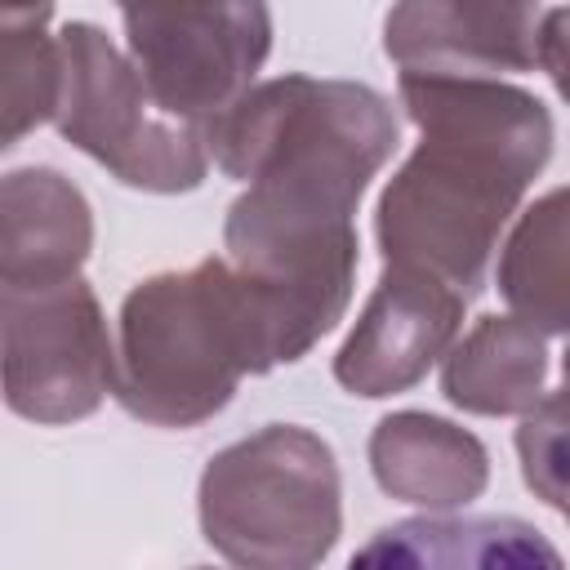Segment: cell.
<instances>
[{"mask_svg": "<svg viewBox=\"0 0 570 570\" xmlns=\"http://www.w3.org/2000/svg\"><path fill=\"white\" fill-rule=\"evenodd\" d=\"M396 98L419 147L374 209L383 263L419 267L472 303L525 187L552 156V116L508 80L396 76Z\"/></svg>", "mask_w": 570, "mask_h": 570, "instance_id": "cell-1", "label": "cell"}, {"mask_svg": "<svg viewBox=\"0 0 570 570\" xmlns=\"http://www.w3.org/2000/svg\"><path fill=\"white\" fill-rule=\"evenodd\" d=\"M561 392L570 396V343H566V356H561Z\"/></svg>", "mask_w": 570, "mask_h": 570, "instance_id": "cell-19", "label": "cell"}, {"mask_svg": "<svg viewBox=\"0 0 570 570\" xmlns=\"http://www.w3.org/2000/svg\"><path fill=\"white\" fill-rule=\"evenodd\" d=\"M356 209L294 187H245L223 223V263L254 325L258 374L303 361L347 312Z\"/></svg>", "mask_w": 570, "mask_h": 570, "instance_id": "cell-3", "label": "cell"}, {"mask_svg": "<svg viewBox=\"0 0 570 570\" xmlns=\"http://www.w3.org/2000/svg\"><path fill=\"white\" fill-rule=\"evenodd\" d=\"M463 307L468 298L445 281L383 263L352 334L334 352V383L365 401L410 392L454 347Z\"/></svg>", "mask_w": 570, "mask_h": 570, "instance_id": "cell-9", "label": "cell"}, {"mask_svg": "<svg viewBox=\"0 0 570 570\" xmlns=\"http://www.w3.org/2000/svg\"><path fill=\"white\" fill-rule=\"evenodd\" d=\"M566 521H570V517H566Z\"/></svg>", "mask_w": 570, "mask_h": 570, "instance_id": "cell-21", "label": "cell"}, {"mask_svg": "<svg viewBox=\"0 0 570 570\" xmlns=\"http://www.w3.org/2000/svg\"><path fill=\"white\" fill-rule=\"evenodd\" d=\"M494 281L512 316L570 338V183L517 214L499 245Z\"/></svg>", "mask_w": 570, "mask_h": 570, "instance_id": "cell-15", "label": "cell"}, {"mask_svg": "<svg viewBox=\"0 0 570 570\" xmlns=\"http://www.w3.org/2000/svg\"><path fill=\"white\" fill-rule=\"evenodd\" d=\"M4 405L31 423L89 419L116 379V338L98 294L80 281L0 289Z\"/></svg>", "mask_w": 570, "mask_h": 570, "instance_id": "cell-8", "label": "cell"}, {"mask_svg": "<svg viewBox=\"0 0 570 570\" xmlns=\"http://www.w3.org/2000/svg\"><path fill=\"white\" fill-rule=\"evenodd\" d=\"M539 4H392L383 18V53L401 76L503 80L539 67Z\"/></svg>", "mask_w": 570, "mask_h": 570, "instance_id": "cell-10", "label": "cell"}, {"mask_svg": "<svg viewBox=\"0 0 570 570\" xmlns=\"http://www.w3.org/2000/svg\"><path fill=\"white\" fill-rule=\"evenodd\" d=\"M89 249L94 209L67 174L22 165L0 178V289H53L80 281Z\"/></svg>", "mask_w": 570, "mask_h": 570, "instance_id": "cell-11", "label": "cell"}, {"mask_svg": "<svg viewBox=\"0 0 570 570\" xmlns=\"http://www.w3.org/2000/svg\"><path fill=\"white\" fill-rule=\"evenodd\" d=\"M120 27L160 111L196 129L236 107L272 53L267 4H129Z\"/></svg>", "mask_w": 570, "mask_h": 570, "instance_id": "cell-7", "label": "cell"}, {"mask_svg": "<svg viewBox=\"0 0 570 570\" xmlns=\"http://www.w3.org/2000/svg\"><path fill=\"white\" fill-rule=\"evenodd\" d=\"M370 472L383 494L441 517L481 499L490 481V454L468 428L441 414L396 410L370 432Z\"/></svg>", "mask_w": 570, "mask_h": 570, "instance_id": "cell-13", "label": "cell"}, {"mask_svg": "<svg viewBox=\"0 0 570 570\" xmlns=\"http://www.w3.org/2000/svg\"><path fill=\"white\" fill-rule=\"evenodd\" d=\"M62 102L58 134L98 160L116 183L174 196L196 191L209 174L205 129L160 111L134 58L94 22H62Z\"/></svg>", "mask_w": 570, "mask_h": 570, "instance_id": "cell-6", "label": "cell"}, {"mask_svg": "<svg viewBox=\"0 0 570 570\" xmlns=\"http://www.w3.org/2000/svg\"><path fill=\"white\" fill-rule=\"evenodd\" d=\"M517 459H521V481L570 517V396L548 392L517 428Z\"/></svg>", "mask_w": 570, "mask_h": 570, "instance_id": "cell-17", "label": "cell"}, {"mask_svg": "<svg viewBox=\"0 0 570 570\" xmlns=\"http://www.w3.org/2000/svg\"><path fill=\"white\" fill-rule=\"evenodd\" d=\"M441 392L468 414L525 419L548 396V334L512 312L472 321L441 361Z\"/></svg>", "mask_w": 570, "mask_h": 570, "instance_id": "cell-14", "label": "cell"}, {"mask_svg": "<svg viewBox=\"0 0 570 570\" xmlns=\"http://www.w3.org/2000/svg\"><path fill=\"white\" fill-rule=\"evenodd\" d=\"M53 9H0V147H18L62 102V45L49 31Z\"/></svg>", "mask_w": 570, "mask_h": 570, "instance_id": "cell-16", "label": "cell"}, {"mask_svg": "<svg viewBox=\"0 0 570 570\" xmlns=\"http://www.w3.org/2000/svg\"><path fill=\"white\" fill-rule=\"evenodd\" d=\"M196 517L236 570H316L343 534L338 459L303 423H263L205 463Z\"/></svg>", "mask_w": 570, "mask_h": 570, "instance_id": "cell-5", "label": "cell"}, {"mask_svg": "<svg viewBox=\"0 0 570 570\" xmlns=\"http://www.w3.org/2000/svg\"><path fill=\"white\" fill-rule=\"evenodd\" d=\"M343 570H566V557L521 517L423 512L374 530Z\"/></svg>", "mask_w": 570, "mask_h": 570, "instance_id": "cell-12", "label": "cell"}, {"mask_svg": "<svg viewBox=\"0 0 570 570\" xmlns=\"http://www.w3.org/2000/svg\"><path fill=\"white\" fill-rule=\"evenodd\" d=\"M539 67L548 71V80L557 85V94L570 102V4L543 9V27H539Z\"/></svg>", "mask_w": 570, "mask_h": 570, "instance_id": "cell-18", "label": "cell"}, {"mask_svg": "<svg viewBox=\"0 0 570 570\" xmlns=\"http://www.w3.org/2000/svg\"><path fill=\"white\" fill-rule=\"evenodd\" d=\"M258 374L254 325L223 258L138 281L116 316L111 396L151 428L214 419Z\"/></svg>", "mask_w": 570, "mask_h": 570, "instance_id": "cell-2", "label": "cell"}, {"mask_svg": "<svg viewBox=\"0 0 570 570\" xmlns=\"http://www.w3.org/2000/svg\"><path fill=\"white\" fill-rule=\"evenodd\" d=\"M209 160L254 187L316 191L361 205L370 178L401 142L392 102L361 80H330L285 71L258 80L209 129Z\"/></svg>", "mask_w": 570, "mask_h": 570, "instance_id": "cell-4", "label": "cell"}, {"mask_svg": "<svg viewBox=\"0 0 570 570\" xmlns=\"http://www.w3.org/2000/svg\"><path fill=\"white\" fill-rule=\"evenodd\" d=\"M191 570H214V566H191Z\"/></svg>", "mask_w": 570, "mask_h": 570, "instance_id": "cell-20", "label": "cell"}]
</instances>
